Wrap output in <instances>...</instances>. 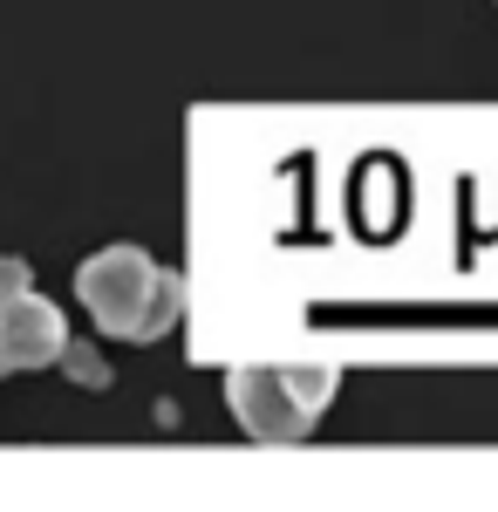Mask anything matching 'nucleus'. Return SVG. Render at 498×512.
<instances>
[{
	"instance_id": "f03ea898",
	"label": "nucleus",
	"mask_w": 498,
	"mask_h": 512,
	"mask_svg": "<svg viewBox=\"0 0 498 512\" xmlns=\"http://www.w3.org/2000/svg\"><path fill=\"white\" fill-rule=\"evenodd\" d=\"M335 383H342L335 362H246L226 376V403L246 424V437L301 444L321 424V410L335 403Z\"/></svg>"
},
{
	"instance_id": "39448f33",
	"label": "nucleus",
	"mask_w": 498,
	"mask_h": 512,
	"mask_svg": "<svg viewBox=\"0 0 498 512\" xmlns=\"http://www.w3.org/2000/svg\"><path fill=\"white\" fill-rule=\"evenodd\" d=\"M28 260H0V301H7V294H14V287H28Z\"/></svg>"
},
{
	"instance_id": "20e7f679",
	"label": "nucleus",
	"mask_w": 498,
	"mask_h": 512,
	"mask_svg": "<svg viewBox=\"0 0 498 512\" xmlns=\"http://www.w3.org/2000/svg\"><path fill=\"white\" fill-rule=\"evenodd\" d=\"M55 362H62V369H69V376H76V383H89V390H103V383H110V369H103V362H96V355L82 349V342H69V349L55 355Z\"/></svg>"
},
{
	"instance_id": "7ed1b4c3",
	"label": "nucleus",
	"mask_w": 498,
	"mask_h": 512,
	"mask_svg": "<svg viewBox=\"0 0 498 512\" xmlns=\"http://www.w3.org/2000/svg\"><path fill=\"white\" fill-rule=\"evenodd\" d=\"M62 349H69L62 308H55L48 294H35V280L14 287V294L0 301V376H14V369H55Z\"/></svg>"
},
{
	"instance_id": "f257e3e1",
	"label": "nucleus",
	"mask_w": 498,
	"mask_h": 512,
	"mask_svg": "<svg viewBox=\"0 0 498 512\" xmlns=\"http://www.w3.org/2000/svg\"><path fill=\"white\" fill-rule=\"evenodd\" d=\"M76 301L116 342H164L185 321L192 280L178 267H157L144 246H103L76 267Z\"/></svg>"
}]
</instances>
